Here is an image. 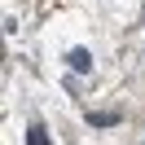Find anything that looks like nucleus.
I'll use <instances>...</instances> for the list:
<instances>
[{
	"label": "nucleus",
	"instance_id": "nucleus-1",
	"mask_svg": "<svg viewBox=\"0 0 145 145\" xmlns=\"http://www.w3.org/2000/svg\"><path fill=\"white\" fill-rule=\"evenodd\" d=\"M66 62H71L75 75H88V71H92V53H88V48H71V53H66Z\"/></svg>",
	"mask_w": 145,
	"mask_h": 145
},
{
	"label": "nucleus",
	"instance_id": "nucleus-2",
	"mask_svg": "<svg viewBox=\"0 0 145 145\" xmlns=\"http://www.w3.org/2000/svg\"><path fill=\"white\" fill-rule=\"evenodd\" d=\"M88 123H92V127H114V123H119V114H114V110H92Z\"/></svg>",
	"mask_w": 145,
	"mask_h": 145
},
{
	"label": "nucleus",
	"instance_id": "nucleus-3",
	"mask_svg": "<svg viewBox=\"0 0 145 145\" xmlns=\"http://www.w3.org/2000/svg\"><path fill=\"white\" fill-rule=\"evenodd\" d=\"M27 145H48V136H44V127H40V123L27 127Z\"/></svg>",
	"mask_w": 145,
	"mask_h": 145
}]
</instances>
